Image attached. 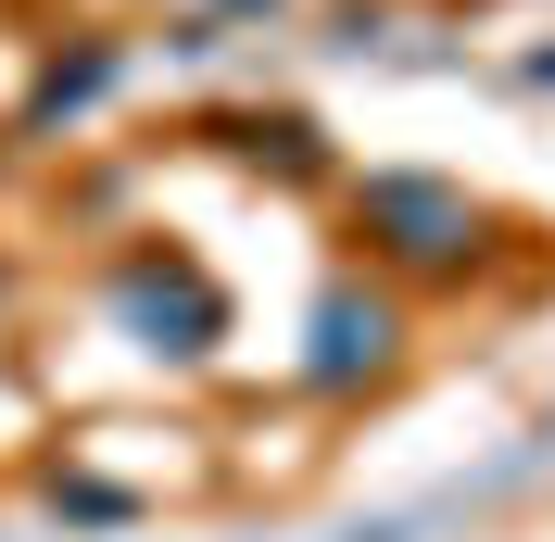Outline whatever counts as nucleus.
<instances>
[{"mask_svg":"<svg viewBox=\"0 0 555 542\" xmlns=\"http://www.w3.org/2000/svg\"><path fill=\"white\" fill-rule=\"evenodd\" d=\"M366 228H391L404 266H467V253H480V203H454L429 177H379V190H366Z\"/></svg>","mask_w":555,"mask_h":542,"instance_id":"1","label":"nucleus"},{"mask_svg":"<svg viewBox=\"0 0 555 542\" xmlns=\"http://www.w3.org/2000/svg\"><path fill=\"white\" fill-rule=\"evenodd\" d=\"M353 366H366V378L391 366V304H353V291H341V304L315 315V378H353Z\"/></svg>","mask_w":555,"mask_h":542,"instance_id":"2","label":"nucleus"}]
</instances>
